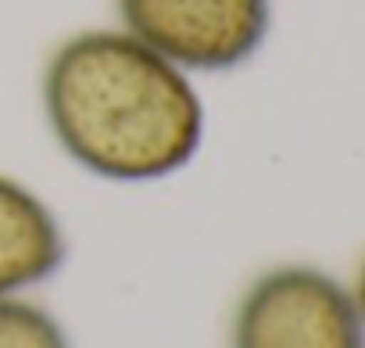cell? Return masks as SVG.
Segmentation results:
<instances>
[{
	"instance_id": "6da1fadb",
	"label": "cell",
	"mask_w": 365,
	"mask_h": 348,
	"mask_svg": "<svg viewBox=\"0 0 365 348\" xmlns=\"http://www.w3.org/2000/svg\"><path fill=\"white\" fill-rule=\"evenodd\" d=\"M43 119L83 172L111 184H154L182 172L205 144V97L122 26L65 36L40 79Z\"/></svg>"
},
{
	"instance_id": "7a4b0ae2",
	"label": "cell",
	"mask_w": 365,
	"mask_h": 348,
	"mask_svg": "<svg viewBox=\"0 0 365 348\" xmlns=\"http://www.w3.org/2000/svg\"><path fill=\"white\" fill-rule=\"evenodd\" d=\"M230 348H365V319L336 277L287 262L251 280L230 323Z\"/></svg>"
},
{
	"instance_id": "3957f363",
	"label": "cell",
	"mask_w": 365,
	"mask_h": 348,
	"mask_svg": "<svg viewBox=\"0 0 365 348\" xmlns=\"http://www.w3.org/2000/svg\"><path fill=\"white\" fill-rule=\"evenodd\" d=\"M125 33L190 76L247 65L269 40L272 0H115Z\"/></svg>"
},
{
	"instance_id": "277c9868",
	"label": "cell",
	"mask_w": 365,
	"mask_h": 348,
	"mask_svg": "<svg viewBox=\"0 0 365 348\" xmlns=\"http://www.w3.org/2000/svg\"><path fill=\"white\" fill-rule=\"evenodd\" d=\"M65 262V230L54 209L22 180L0 172V294H26Z\"/></svg>"
},
{
	"instance_id": "5b68a950",
	"label": "cell",
	"mask_w": 365,
	"mask_h": 348,
	"mask_svg": "<svg viewBox=\"0 0 365 348\" xmlns=\"http://www.w3.org/2000/svg\"><path fill=\"white\" fill-rule=\"evenodd\" d=\"M0 348H72L54 312L26 294H0Z\"/></svg>"
},
{
	"instance_id": "8992f818",
	"label": "cell",
	"mask_w": 365,
	"mask_h": 348,
	"mask_svg": "<svg viewBox=\"0 0 365 348\" xmlns=\"http://www.w3.org/2000/svg\"><path fill=\"white\" fill-rule=\"evenodd\" d=\"M354 302H358V309H361V319H365V262H361V269H358V284H354Z\"/></svg>"
}]
</instances>
